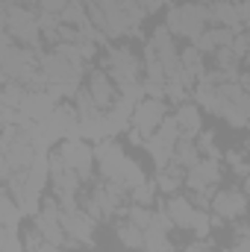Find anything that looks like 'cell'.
I'll return each mask as SVG.
<instances>
[{
  "instance_id": "6da1fadb",
  "label": "cell",
  "mask_w": 250,
  "mask_h": 252,
  "mask_svg": "<svg viewBox=\"0 0 250 252\" xmlns=\"http://www.w3.org/2000/svg\"><path fill=\"white\" fill-rule=\"evenodd\" d=\"M3 24H6V32H9L18 44H24V47H36V44H39V35H42L39 15H33L30 9H24V3L6 0Z\"/></svg>"
},
{
  "instance_id": "7a4b0ae2",
  "label": "cell",
  "mask_w": 250,
  "mask_h": 252,
  "mask_svg": "<svg viewBox=\"0 0 250 252\" xmlns=\"http://www.w3.org/2000/svg\"><path fill=\"white\" fill-rule=\"evenodd\" d=\"M36 232H39L47 244L71 247V244H68V232H65V226H62V205H59V199L42 202V211L36 214Z\"/></svg>"
},
{
  "instance_id": "3957f363",
  "label": "cell",
  "mask_w": 250,
  "mask_h": 252,
  "mask_svg": "<svg viewBox=\"0 0 250 252\" xmlns=\"http://www.w3.org/2000/svg\"><path fill=\"white\" fill-rule=\"evenodd\" d=\"M206 24H215L212 9H206L203 3H191V0L180 6V35H186L191 44L206 32Z\"/></svg>"
},
{
  "instance_id": "277c9868",
  "label": "cell",
  "mask_w": 250,
  "mask_h": 252,
  "mask_svg": "<svg viewBox=\"0 0 250 252\" xmlns=\"http://www.w3.org/2000/svg\"><path fill=\"white\" fill-rule=\"evenodd\" d=\"M162 121H165V103L156 100V97L141 100V103L135 106V112H132V126H135L144 138H153L156 129L162 126Z\"/></svg>"
},
{
  "instance_id": "5b68a950",
  "label": "cell",
  "mask_w": 250,
  "mask_h": 252,
  "mask_svg": "<svg viewBox=\"0 0 250 252\" xmlns=\"http://www.w3.org/2000/svg\"><path fill=\"white\" fill-rule=\"evenodd\" d=\"M106 67H109V73L126 85V82H135L138 79V73H141V62L132 56V50H126V47H109V53H106Z\"/></svg>"
},
{
  "instance_id": "8992f818",
  "label": "cell",
  "mask_w": 250,
  "mask_h": 252,
  "mask_svg": "<svg viewBox=\"0 0 250 252\" xmlns=\"http://www.w3.org/2000/svg\"><path fill=\"white\" fill-rule=\"evenodd\" d=\"M94 158H97V167H100V173H103V179H112V182H118V176H121V170H124L126 158L124 150L115 144V141H100L97 144V150H94Z\"/></svg>"
},
{
  "instance_id": "52a82bcc",
  "label": "cell",
  "mask_w": 250,
  "mask_h": 252,
  "mask_svg": "<svg viewBox=\"0 0 250 252\" xmlns=\"http://www.w3.org/2000/svg\"><path fill=\"white\" fill-rule=\"evenodd\" d=\"M62 226L68 232V241L74 244H83V247H94V220L85 214V211H62Z\"/></svg>"
},
{
  "instance_id": "ba28073f",
  "label": "cell",
  "mask_w": 250,
  "mask_h": 252,
  "mask_svg": "<svg viewBox=\"0 0 250 252\" xmlns=\"http://www.w3.org/2000/svg\"><path fill=\"white\" fill-rule=\"evenodd\" d=\"M150 47L156 50V59L165 64L168 76H174V73L183 67V64H180V53H177V44H174V32H171L168 27H159V30L153 32Z\"/></svg>"
},
{
  "instance_id": "9c48e42d",
  "label": "cell",
  "mask_w": 250,
  "mask_h": 252,
  "mask_svg": "<svg viewBox=\"0 0 250 252\" xmlns=\"http://www.w3.org/2000/svg\"><path fill=\"white\" fill-rule=\"evenodd\" d=\"M62 158L71 170L80 173V179L91 176V164H94V150H88L83 141H62Z\"/></svg>"
},
{
  "instance_id": "30bf717a",
  "label": "cell",
  "mask_w": 250,
  "mask_h": 252,
  "mask_svg": "<svg viewBox=\"0 0 250 252\" xmlns=\"http://www.w3.org/2000/svg\"><path fill=\"white\" fill-rule=\"evenodd\" d=\"M18 109H21V115H27L30 121L42 124V121H47L59 106H56V100H53L47 91H27Z\"/></svg>"
},
{
  "instance_id": "8fae6325",
  "label": "cell",
  "mask_w": 250,
  "mask_h": 252,
  "mask_svg": "<svg viewBox=\"0 0 250 252\" xmlns=\"http://www.w3.org/2000/svg\"><path fill=\"white\" fill-rule=\"evenodd\" d=\"M218 179H221V167H218V161L215 158H203L200 164H194L191 170H188V188L194 190V193H209L212 185H218Z\"/></svg>"
},
{
  "instance_id": "7c38bea8",
  "label": "cell",
  "mask_w": 250,
  "mask_h": 252,
  "mask_svg": "<svg viewBox=\"0 0 250 252\" xmlns=\"http://www.w3.org/2000/svg\"><path fill=\"white\" fill-rule=\"evenodd\" d=\"M212 211L218 217H227V220H236L248 211V196L242 190H224L212 199Z\"/></svg>"
},
{
  "instance_id": "4fadbf2b",
  "label": "cell",
  "mask_w": 250,
  "mask_h": 252,
  "mask_svg": "<svg viewBox=\"0 0 250 252\" xmlns=\"http://www.w3.org/2000/svg\"><path fill=\"white\" fill-rule=\"evenodd\" d=\"M88 91H91L97 109H112V106H115V88H112V82H109L106 73L94 70V73L88 76Z\"/></svg>"
},
{
  "instance_id": "5bb4252c",
  "label": "cell",
  "mask_w": 250,
  "mask_h": 252,
  "mask_svg": "<svg viewBox=\"0 0 250 252\" xmlns=\"http://www.w3.org/2000/svg\"><path fill=\"white\" fill-rule=\"evenodd\" d=\"M177 124H180V132L183 138H197L203 132V121H200V109L194 103H183L180 112H177Z\"/></svg>"
},
{
  "instance_id": "9a60e30c",
  "label": "cell",
  "mask_w": 250,
  "mask_h": 252,
  "mask_svg": "<svg viewBox=\"0 0 250 252\" xmlns=\"http://www.w3.org/2000/svg\"><path fill=\"white\" fill-rule=\"evenodd\" d=\"M165 208H168V214L174 217V223L180 226V229H191L194 226V217H197V208L183 199V196H171L168 202H165Z\"/></svg>"
},
{
  "instance_id": "2e32d148",
  "label": "cell",
  "mask_w": 250,
  "mask_h": 252,
  "mask_svg": "<svg viewBox=\"0 0 250 252\" xmlns=\"http://www.w3.org/2000/svg\"><path fill=\"white\" fill-rule=\"evenodd\" d=\"M174 158H177V164L180 167H194V164H200V150H197V141L194 138H180L177 141V150H174Z\"/></svg>"
},
{
  "instance_id": "e0dca14e",
  "label": "cell",
  "mask_w": 250,
  "mask_h": 252,
  "mask_svg": "<svg viewBox=\"0 0 250 252\" xmlns=\"http://www.w3.org/2000/svg\"><path fill=\"white\" fill-rule=\"evenodd\" d=\"M212 18H215V24H224V27H230V30H236V32H239V27H242V12H239V6H233V3H215Z\"/></svg>"
},
{
  "instance_id": "ac0fdd59",
  "label": "cell",
  "mask_w": 250,
  "mask_h": 252,
  "mask_svg": "<svg viewBox=\"0 0 250 252\" xmlns=\"http://www.w3.org/2000/svg\"><path fill=\"white\" fill-rule=\"evenodd\" d=\"M115 235H118V241L124 244L126 250H144V229H138L135 223H121L118 229H115Z\"/></svg>"
},
{
  "instance_id": "d6986e66",
  "label": "cell",
  "mask_w": 250,
  "mask_h": 252,
  "mask_svg": "<svg viewBox=\"0 0 250 252\" xmlns=\"http://www.w3.org/2000/svg\"><path fill=\"white\" fill-rule=\"evenodd\" d=\"M144 252H171L168 232L159 229V226H150V229L144 232Z\"/></svg>"
},
{
  "instance_id": "ffe728a7",
  "label": "cell",
  "mask_w": 250,
  "mask_h": 252,
  "mask_svg": "<svg viewBox=\"0 0 250 252\" xmlns=\"http://www.w3.org/2000/svg\"><path fill=\"white\" fill-rule=\"evenodd\" d=\"M77 115H80V121H91V118L100 115V109H97V103H94V97H91L88 88L77 91Z\"/></svg>"
},
{
  "instance_id": "44dd1931",
  "label": "cell",
  "mask_w": 250,
  "mask_h": 252,
  "mask_svg": "<svg viewBox=\"0 0 250 252\" xmlns=\"http://www.w3.org/2000/svg\"><path fill=\"white\" fill-rule=\"evenodd\" d=\"M180 170H183L180 164L177 167H162L159 176H156V188H162L165 193H174V190L180 188V182H183V173Z\"/></svg>"
},
{
  "instance_id": "7402d4cb",
  "label": "cell",
  "mask_w": 250,
  "mask_h": 252,
  "mask_svg": "<svg viewBox=\"0 0 250 252\" xmlns=\"http://www.w3.org/2000/svg\"><path fill=\"white\" fill-rule=\"evenodd\" d=\"M180 64H183V70H186V73L200 76V73H203V53L191 44V47H186V50L180 53Z\"/></svg>"
},
{
  "instance_id": "603a6c76",
  "label": "cell",
  "mask_w": 250,
  "mask_h": 252,
  "mask_svg": "<svg viewBox=\"0 0 250 252\" xmlns=\"http://www.w3.org/2000/svg\"><path fill=\"white\" fill-rule=\"evenodd\" d=\"M118 182H121L126 190H135L138 185H144V173H141V167H138L132 158H126V164H124V170H121V176H118Z\"/></svg>"
},
{
  "instance_id": "cb8c5ba5",
  "label": "cell",
  "mask_w": 250,
  "mask_h": 252,
  "mask_svg": "<svg viewBox=\"0 0 250 252\" xmlns=\"http://www.w3.org/2000/svg\"><path fill=\"white\" fill-rule=\"evenodd\" d=\"M0 208H3V226H9V229H18V220L24 217V211L18 208V202L12 199V193H3V199H0Z\"/></svg>"
},
{
  "instance_id": "d4e9b609",
  "label": "cell",
  "mask_w": 250,
  "mask_h": 252,
  "mask_svg": "<svg viewBox=\"0 0 250 252\" xmlns=\"http://www.w3.org/2000/svg\"><path fill=\"white\" fill-rule=\"evenodd\" d=\"M129 223H135L138 229L147 232V229L153 226V211H150L147 205H132V208H129Z\"/></svg>"
},
{
  "instance_id": "484cf974",
  "label": "cell",
  "mask_w": 250,
  "mask_h": 252,
  "mask_svg": "<svg viewBox=\"0 0 250 252\" xmlns=\"http://www.w3.org/2000/svg\"><path fill=\"white\" fill-rule=\"evenodd\" d=\"M197 150H200V156L218 161V147H215V138H212L209 132H200V135H197Z\"/></svg>"
},
{
  "instance_id": "4316f807",
  "label": "cell",
  "mask_w": 250,
  "mask_h": 252,
  "mask_svg": "<svg viewBox=\"0 0 250 252\" xmlns=\"http://www.w3.org/2000/svg\"><path fill=\"white\" fill-rule=\"evenodd\" d=\"M0 244H3V252H24L21 241H18V229H9V226H3Z\"/></svg>"
},
{
  "instance_id": "83f0119b",
  "label": "cell",
  "mask_w": 250,
  "mask_h": 252,
  "mask_svg": "<svg viewBox=\"0 0 250 252\" xmlns=\"http://www.w3.org/2000/svg\"><path fill=\"white\" fill-rule=\"evenodd\" d=\"M191 232H194L197 238H206V235L212 232V217H209L206 211H197V217H194V226H191Z\"/></svg>"
},
{
  "instance_id": "f1b7e54d",
  "label": "cell",
  "mask_w": 250,
  "mask_h": 252,
  "mask_svg": "<svg viewBox=\"0 0 250 252\" xmlns=\"http://www.w3.org/2000/svg\"><path fill=\"white\" fill-rule=\"evenodd\" d=\"M153 190H156V185H153V182H144V185H138V188L132 190V199H135V205H150V202H153Z\"/></svg>"
},
{
  "instance_id": "f546056e",
  "label": "cell",
  "mask_w": 250,
  "mask_h": 252,
  "mask_svg": "<svg viewBox=\"0 0 250 252\" xmlns=\"http://www.w3.org/2000/svg\"><path fill=\"white\" fill-rule=\"evenodd\" d=\"M42 12H50V15H62V9L68 6V0H39Z\"/></svg>"
},
{
  "instance_id": "4dcf8cb0",
  "label": "cell",
  "mask_w": 250,
  "mask_h": 252,
  "mask_svg": "<svg viewBox=\"0 0 250 252\" xmlns=\"http://www.w3.org/2000/svg\"><path fill=\"white\" fill-rule=\"evenodd\" d=\"M141 3V9H147V12H156L159 6H165V0H138Z\"/></svg>"
},
{
  "instance_id": "1f68e13d",
  "label": "cell",
  "mask_w": 250,
  "mask_h": 252,
  "mask_svg": "<svg viewBox=\"0 0 250 252\" xmlns=\"http://www.w3.org/2000/svg\"><path fill=\"white\" fill-rule=\"evenodd\" d=\"M230 252H250V238H239L236 247H233Z\"/></svg>"
},
{
  "instance_id": "d6a6232c",
  "label": "cell",
  "mask_w": 250,
  "mask_h": 252,
  "mask_svg": "<svg viewBox=\"0 0 250 252\" xmlns=\"http://www.w3.org/2000/svg\"><path fill=\"white\" fill-rule=\"evenodd\" d=\"M183 252H212L209 250V244H203V241H197V244H188Z\"/></svg>"
},
{
  "instance_id": "836d02e7",
  "label": "cell",
  "mask_w": 250,
  "mask_h": 252,
  "mask_svg": "<svg viewBox=\"0 0 250 252\" xmlns=\"http://www.w3.org/2000/svg\"><path fill=\"white\" fill-rule=\"evenodd\" d=\"M100 3H124V0H100Z\"/></svg>"
},
{
  "instance_id": "e575fe53",
  "label": "cell",
  "mask_w": 250,
  "mask_h": 252,
  "mask_svg": "<svg viewBox=\"0 0 250 252\" xmlns=\"http://www.w3.org/2000/svg\"><path fill=\"white\" fill-rule=\"evenodd\" d=\"M191 3H212V0H191Z\"/></svg>"
},
{
  "instance_id": "d590c367",
  "label": "cell",
  "mask_w": 250,
  "mask_h": 252,
  "mask_svg": "<svg viewBox=\"0 0 250 252\" xmlns=\"http://www.w3.org/2000/svg\"><path fill=\"white\" fill-rule=\"evenodd\" d=\"M245 59H248V64H250V53H248V56H245Z\"/></svg>"
}]
</instances>
